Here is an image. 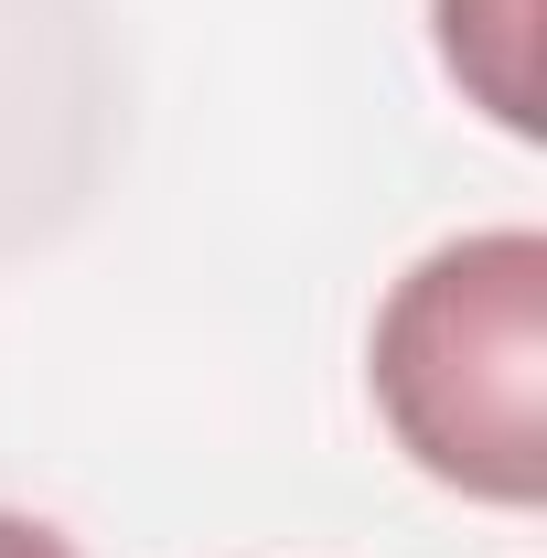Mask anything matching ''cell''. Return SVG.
Returning a JSON list of instances; mask_svg holds the SVG:
<instances>
[{"label":"cell","mask_w":547,"mask_h":558,"mask_svg":"<svg viewBox=\"0 0 547 558\" xmlns=\"http://www.w3.org/2000/svg\"><path fill=\"white\" fill-rule=\"evenodd\" d=\"M365 376L429 484L526 515L547 494V236L483 226L429 247L387 290Z\"/></svg>","instance_id":"obj_1"},{"label":"cell","mask_w":547,"mask_h":558,"mask_svg":"<svg viewBox=\"0 0 547 558\" xmlns=\"http://www.w3.org/2000/svg\"><path fill=\"white\" fill-rule=\"evenodd\" d=\"M526 11L537 0H440V54L515 140H537V75H526Z\"/></svg>","instance_id":"obj_2"},{"label":"cell","mask_w":547,"mask_h":558,"mask_svg":"<svg viewBox=\"0 0 547 558\" xmlns=\"http://www.w3.org/2000/svg\"><path fill=\"white\" fill-rule=\"evenodd\" d=\"M0 558H75V548L44 526V515H11V505H0Z\"/></svg>","instance_id":"obj_3"}]
</instances>
